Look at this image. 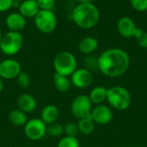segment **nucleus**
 I'll use <instances>...</instances> for the list:
<instances>
[{"label":"nucleus","instance_id":"10","mask_svg":"<svg viewBox=\"0 0 147 147\" xmlns=\"http://www.w3.org/2000/svg\"><path fill=\"white\" fill-rule=\"evenodd\" d=\"M71 82L74 87L84 89L91 86L94 81L93 73L85 69L84 68H77L74 73L71 75Z\"/></svg>","mask_w":147,"mask_h":147},{"label":"nucleus","instance_id":"11","mask_svg":"<svg viewBox=\"0 0 147 147\" xmlns=\"http://www.w3.org/2000/svg\"><path fill=\"white\" fill-rule=\"evenodd\" d=\"M113 116L114 114L110 107L104 104H100L93 107L90 113V117L95 124L102 126L109 124L113 120Z\"/></svg>","mask_w":147,"mask_h":147},{"label":"nucleus","instance_id":"8","mask_svg":"<svg viewBox=\"0 0 147 147\" xmlns=\"http://www.w3.org/2000/svg\"><path fill=\"white\" fill-rule=\"evenodd\" d=\"M46 133L47 125L39 118L28 120L24 126V134L30 140H40Z\"/></svg>","mask_w":147,"mask_h":147},{"label":"nucleus","instance_id":"25","mask_svg":"<svg viewBox=\"0 0 147 147\" xmlns=\"http://www.w3.org/2000/svg\"><path fill=\"white\" fill-rule=\"evenodd\" d=\"M16 82H17V85L21 88H28L29 86H30V83H31V79H30V76L28 74H27L26 72H23L22 71L18 76L16 77Z\"/></svg>","mask_w":147,"mask_h":147},{"label":"nucleus","instance_id":"17","mask_svg":"<svg viewBox=\"0 0 147 147\" xmlns=\"http://www.w3.org/2000/svg\"><path fill=\"white\" fill-rule=\"evenodd\" d=\"M98 40L93 36H86L83 38L78 43V49L80 53L85 55H90L98 48Z\"/></svg>","mask_w":147,"mask_h":147},{"label":"nucleus","instance_id":"27","mask_svg":"<svg viewBox=\"0 0 147 147\" xmlns=\"http://www.w3.org/2000/svg\"><path fill=\"white\" fill-rule=\"evenodd\" d=\"M40 10H53L56 4V0H36Z\"/></svg>","mask_w":147,"mask_h":147},{"label":"nucleus","instance_id":"34","mask_svg":"<svg viewBox=\"0 0 147 147\" xmlns=\"http://www.w3.org/2000/svg\"><path fill=\"white\" fill-rule=\"evenodd\" d=\"M17 1H19V2H22V1H24V0H17Z\"/></svg>","mask_w":147,"mask_h":147},{"label":"nucleus","instance_id":"22","mask_svg":"<svg viewBox=\"0 0 147 147\" xmlns=\"http://www.w3.org/2000/svg\"><path fill=\"white\" fill-rule=\"evenodd\" d=\"M84 68L91 73H95L96 71H99L98 68V61L97 58L92 56V55H86L83 61Z\"/></svg>","mask_w":147,"mask_h":147},{"label":"nucleus","instance_id":"33","mask_svg":"<svg viewBox=\"0 0 147 147\" xmlns=\"http://www.w3.org/2000/svg\"><path fill=\"white\" fill-rule=\"evenodd\" d=\"M2 36H3V34H2V31H1V29H0V41H1V38H2Z\"/></svg>","mask_w":147,"mask_h":147},{"label":"nucleus","instance_id":"20","mask_svg":"<svg viewBox=\"0 0 147 147\" xmlns=\"http://www.w3.org/2000/svg\"><path fill=\"white\" fill-rule=\"evenodd\" d=\"M53 80L55 88L59 93H66L71 88V82L67 76H64L59 74H54Z\"/></svg>","mask_w":147,"mask_h":147},{"label":"nucleus","instance_id":"26","mask_svg":"<svg viewBox=\"0 0 147 147\" xmlns=\"http://www.w3.org/2000/svg\"><path fill=\"white\" fill-rule=\"evenodd\" d=\"M64 133L65 134V136L77 138V136L79 133L78 124L74 122H69L65 124L64 126Z\"/></svg>","mask_w":147,"mask_h":147},{"label":"nucleus","instance_id":"7","mask_svg":"<svg viewBox=\"0 0 147 147\" xmlns=\"http://www.w3.org/2000/svg\"><path fill=\"white\" fill-rule=\"evenodd\" d=\"M93 104L86 94H79L74 98L71 105V112L72 115L78 119H84L90 116Z\"/></svg>","mask_w":147,"mask_h":147},{"label":"nucleus","instance_id":"23","mask_svg":"<svg viewBox=\"0 0 147 147\" xmlns=\"http://www.w3.org/2000/svg\"><path fill=\"white\" fill-rule=\"evenodd\" d=\"M47 133H48L52 137H60L64 133V126L58 122L47 125Z\"/></svg>","mask_w":147,"mask_h":147},{"label":"nucleus","instance_id":"14","mask_svg":"<svg viewBox=\"0 0 147 147\" xmlns=\"http://www.w3.org/2000/svg\"><path fill=\"white\" fill-rule=\"evenodd\" d=\"M16 104L18 109L25 113H31L37 107V101L35 98L29 94H22L19 95Z\"/></svg>","mask_w":147,"mask_h":147},{"label":"nucleus","instance_id":"2","mask_svg":"<svg viewBox=\"0 0 147 147\" xmlns=\"http://www.w3.org/2000/svg\"><path fill=\"white\" fill-rule=\"evenodd\" d=\"M71 18L79 28L89 29L98 23L100 12L98 8L92 3H81L72 10Z\"/></svg>","mask_w":147,"mask_h":147},{"label":"nucleus","instance_id":"13","mask_svg":"<svg viewBox=\"0 0 147 147\" xmlns=\"http://www.w3.org/2000/svg\"><path fill=\"white\" fill-rule=\"evenodd\" d=\"M26 18L19 12H12L5 19V24L9 31L20 32L26 27Z\"/></svg>","mask_w":147,"mask_h":147},{"label":"nucleus","instance_id":"5","mask_svg":"<svg viewBox=\"0 0 147 147\" xmlns=\"http://www.w3.org/2000/svg\"><path fill=\"white\" fill-rule=\"evenodd\" d=\"M23 44V37L20 32L8 31L2 36L0 41L1 52L8 56H12L19 53Z\"/></svg>","mask_w":147,"mask_h":147},{"label":"nucleus","instance_id":"29","mask_svg":"<svg viewBox=\"0 0 147 147\" xmlns=\"http://www.w3.org/2000/svg\"><path fill=\"white\" fill-rule=\"evenodd\" d=\"M136 41H137V43L138 45L142 48V49H147V33L146 32H142L140 34V36H139L137 38H136Z\"/></svg>","mask_w":147,"mask_h":147},{"label":"nucleus","instance_id":"18","mask_svg":"<svg viewBox=\"0 0 147 147\" xmlns=\"http://www.w3.org/2000/svg\"><path fill=\"white\" fill-rule=\"evenodd\" d=\"M108 88L102 86H96L91 89L90 94L88 95L91 103L95 106L102 104L107 98Z\"/></svg>","mask_w":147,"mask_h":147},{"label":"nucleus","instance_id":"1","mask_svg":"<svg viewBox=\"0 0 147 147\" xmlns=\"http://www.w3.org/2000/svg\"><path fill=\"white\" fill-rule=\"evenodd\" d=\"M99 71L109 78H116L126 74L130 66L128 53L119 48L109 49L97 58Z\"/></svg>","mask_w":147,"mask_h":147},{"label":"nucleus","instance_id":"21","mask_svg":"<svg viewBox=\"0 0 147 147\" xmlns=\"http://www.w3.org/2000/svg\"><path fill=\"white\" fill-rule=\"evenodd\" d=\"M77 124L78 126L79 133H82L83 135H90L95 131L96 124L92 120L90 116L84 119L78 120Z\"/></svg>","mask_w":147,"mask_h":147},{"label":"nucleus","instance_id":"12","mask_svg":"<svg viewBox=\"0 0 147 147\" xmlns=\"http://www.w3.org/2000/svg\"><path fill=\"white\" fill-rule=\"evenodd\" d=\"M137 28L138 27H136L134 21L128 16L121 17L117 23L118 32L120 33L121 36L126 38L134 37V34Z\"/></svg>","mask_w":147,"mask_h":147},{"label":"nucleus","instance_id":"28","mask_svg":"<svg viewBox=\"0 0 147 147\" xmlns=\"http://www.w3.org/2000/svg\"><path fill=\"white\" fill-rule=\"evenodd\" d=\"M131 6L137 11L147 10V0H130Z\"/></svg>","mask_w":147,"mask_h":147},{"label":"nucleus","instance_id":"31","mask_svg":"<svg viewBox=\"0 0 147 147\" xmlns=\"http://www.w3.org/2000/svg\"><path fill=\"white\" fill-rule=\"evenodd\" d=\"M3 90V79L0 77V93H2Z\"/></svg>","mask_w":147,"mask_h":147},{"label":"nucleus","instance_id":"4","mask_svg":"<svg viewBox=\"0 0 147 147\" xmlns=\"http://www.w3.org/2000/svg\"><path fill=\"white\" fill-rule=\"evenodd\" d=\"M53 68L55 74L64 76H71L78 68V62L75 55L70 51H60L53 59Z\"/></svg>","mask_w":147,"mask_h":147},{"label":"nucleus","instance_id":"6","mask_svg":"<svg viewBox=\"0 0 147 147\" xmlns=\"http://www.w3.org/2000/svg\"><path fill=\"white\" fill-rule=\"evenodd\" d=\"M34 25L39 31L44 34H50L56 29L57 17L53 10H41L34 17Z\"/></svg>","mask_w":147,"mask_h":147},{"label":"nucleus","instance_id":"15","mask_svg":"<svg viewBox=\"0 0 147 147\" xmlns=\"http://www.w3.org/2000/svg\"><path fill=\"white\" fill-rule=\"evenodd\" d=\"M18 10L25 18H31L37 15L40 11V8L36 0H24L21 2Z\"/></svg>","mask_w":147,"mask_h":147},{"label":"nucleus","instance_id":"3","mask_svg":"<svg viewBox=\"0 0 147 147\" xmlns=\"http://www.w3.org/2000/svg\"><path fill=\"white\" fill-rule=\"evenodd\" d=\"M107 102L115 110L125 111L128 109L132 104V96L130 92L124 87L115 86L108 88Z\"/></svg>","mask_w":147,"mask_h":147},{"label":"nucleus","instance_id":"19","mask_svg":"<svg viewBox=\"0 0 147 147\" xmlns=\"http://www.w3.org/2000/svg\"><path fill=\"white\" fill-rule=\"evenodd\" d=\"M9 120L13 126L19 127V126H24L28 120L27 117V113L22 112L17 108L9 112Z\"/></svg>","mask_w":147,"mask_h":147},{"label":"nucleus","instance_id":"32","mask_svg":"<svg viewBox=\"0 0 147 147\" xmlns=\"http://www.w3.org/2000/svg\"><path fill=\"white\" fill-rule=\"evenodd\" d=\"M78 2H79V3H92L93 0H77Z\"/></svg>","mask_w":147,"mask_h":147},{"label":"nucleus","instance_id":"30","mask_svg":"<svg viewBox=\"0 0 147 147\" xmlns=\"http://www.w3.org/2000/svg\"><path fill=\"white\" fill-rule=\"evenodd\" d=\"M14 0H0V12H4L9 10L13 7Z\"/></svg>","mask_w":147,"mask_h":147},{"label":"nucleus","instance_id":"16","mask_svg":"<svg viewBox=\"0 0 147 147\" xmlns=\"http://www.w3.org/2000/svg\"><path fill=\"white\" fill-rule=\"evenodd\" d=\"M59 116V111L54 105H47L43 107L40 113V120L47 126L57 122Z\"/></svg>","mask_w":147,"mask_h":147},{"label":"nucleus","instance_id":"24","mask_svg":"<svg viewBox=\"0 0 147 147\" xmlns=\"http://www.w3.org/2000/svg\"><path fill=\"white\" fill-rule=\"evenodd\" d=\"M57 147H80V143L78 138L65 136L59 141Z\"/></svg>","mask_w":147,"mask_h":147},{"label":"nucleus","instance_id":"9","mask_svg":"<svg viewBox=\"0 0 147 147\" xmlns=\"http://www.w3.org/2000/svg\"><path fill=\"white\" fill-rule=\"evenodd\" d=\"M22 72V67L18 61L8 58L0 62V77L3 80L16 79L18 75Z\"/></svg>","mask_w":147,"mask_h":147}]
</instances>
